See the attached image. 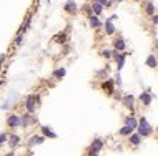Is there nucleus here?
Wrapping results in <instances>:
<instances>
[{"label":"nucleus","mask_w":158,"mask_h":156,"mask_svg":"<svg viewBox=\"0 0 158 156\" xmlns=\"http://www.w3.org/2000/svg\"><path fill=\"white\" fill-rule=\"evenodd\" d=\"M138 133H140V136H150L151 135V126L148 125L146 118H140V123H138Z\"/></svg>","instance_id":"obj_1"},{"label":"nucleus","mask_w":158,"mask_h":156,"mask_svg":"<svg viewBox=\"0 0 158 156\" xmlns=\"http://www.w3.org/2000/svg\"><path fill=\"white\" fill-rule=\"evenodd\" d=\"M35 101H37V97H35V95H29V97H27V100H25V108H27V111H29V113H33V111H35Z\"/></svg>","instance_id":"obj_2"},{"label":"nucleus","mask_w":158,"mask_h":156,"mask_svg":"<svg viewBox=\"0 0 158 156\" xmlns=\"http://www.w3.org/2000/svg\"><path fill=\"white\" fill-rule=\"evenodd\" d=\"M102 149H103V141H102L100 138L93 139V141H91V144H90V151L91 153H100Z\"/></svg>","instance_id":"obj_3"},{"label":"nucleus","mask_w":158,"mask_h":156,"mask_svg":"<svg viewBox=\"0 0 158 156\" xmlns=\"http://www.w3.org/2000/svg\"><path fill=\"white\" fill-rule=\"evenodd\" d=\"M7 123H8V126L17 128V126H20L22 125V118L20 116H17V115H10V116L7 118Z\"/></svg>","instance_id":"obj_4"},{"label":"nucleus","mask_w":158,"mask_h":156,"mask_svg":"<svg viewBox=\"0 0 158 156\" xmlns=\"http://www.w3.org/2000/svg\"><path fill=\"white\" fill-rule=\"evenodd\" d=\"M63 9H65V12H68V13L75 12V10H77V2H75V0H68V2L63 5Z\"/></svg>","instance_id":"obj_5"},{"label":"nucleus","mask_w":158,"mask_h":156,"mask_svg":"<svg viewBox=\"0 0 158 156\" xmlns=\"http://www.w3.org/2000/svg\"><path fill=\"white\" fill-rule=\"evenodd\" d=\"M113 57H115V60L118 62V70H121V68H123V63H125V55L116 53V50H115L113 52Z\"/></svg>","instance_id":"obj_6"},{"label":"nucleus","mask_w":158,"mask_h":156,"mask_svg":"<svg viewBox=\"0 0 158 156\" xmlns=\"http://www.w3.org/2000/svg\"><path fill=\"white\" fill-rule=\"evenodd\" d=\"M42 133L45 136H50V138H57V133H53V130L48 126H42Z\"/></svg>","instance_id":"obj_7"},{"label":"nucleus","mask_w":158,"mask_h":156,"mask_svg":"<svg viewBox=\"0 0 158 156\" xmlns=\"http://www.w3.org/2000/svg\"><path fill=\"white\" fill-rule=\"evenodd\" d=\"M140 100H141V103H145V105H150V103H151V95H150L148 91L141 93V95H140Z\"/></svg>","instance_id":"obj_8"},{"label":"nucleus","mask_w":158,"mask_h":156,"mask_svg":"<svg viewBox=\"0 0 158 156\" xmlns=\"http://www.w3.org/2000/svg\"><path fill=\"white\" fill-rule=\"evenodd\" d=\"M18 141H20V136H18V135H10L8 143H10V146H12V148L18 146Z\"/></svg>","instance_id":"obj_9"},{"label":"nucleus","mask_w":158,"mask_h":156,"mask_svg":"<svg viewBox=\"0 0 158 156\" xmlns=\"http://www.w3.org/2000/svg\"><path fill=\"white\" fill-rule=\"evenodd\" d=\"M105 30H107L108 35H113V33H115V27H113L112 20H108L107 23H105Z\"/></svg>","instance_id":"obj_10"},{"label":"nucleus","mask_w":158,"mask_h":156,"mask_svg":"<svg viewBox=\"0 0 158 156\" xmlns=\"http://www.w3.org/2000/svg\"><path fill=\"white\" fill-rule=\"evenodd\" d=\"M130 143L138 146L140 144V133H135V135H130Z\"/></svg>","instance_id":"obj_11"},{"label":"nucleus","mask_w":158,"mask_h":156,"mask_svg":"<svg viewBox=\"0 0 158 156\" xmlns=\"http://www.w3.org/2000/svg\"><path fill=\"white\" fill-rule=\"evenodd\" d=\"M125 125H128L130 128H133V130H135V128L138 126V123H137V120L133 118V116H128V118H127V121H125Z\"/></svg>","instance_id":"obj_12"},{"label":"nucleus","mask_w":158,"mask_h":156,"mask_svg":"<svg viewBox=\"0 0 158 156\" xmlns=\"http://www.w3.org/2000/svg\"><path fill=\"white\" fill-rule=\"evenodd\" d=\"M123 105L127 106V108H132L133 106V97L132 95H127V97L123 98Z\"/></svg>","instance_id":"obj_13"},{"label":"nucleus","mask_w":158,"mask_h":156,"mask_svg":"<svg viewBox=\"0 0 158 156\" xmlns=\"http://www.w3.org/2000/svg\"><path fill=\"white\" fill-rule=\"evenodd\" d=\"M132 131H133V128H130V126H128V125H125V126H123V128H121V130H120V131H118V133H120V135H121V136H128V135H130V133H132Z\"/></svg>","instance_id":"obj_14"},{"label":"nucleus","mask_w":158,"mask_h":156,"mask_svg":"<svg viewBox=\"0 0 158 156\" xmlns=\"http://www.w3.org/2000/svg\"><path fill=\"white\" fill-rule=\"evenodd\" d=\"M146 65H148L150 68H155L157 67V58H155L153 55H150L148 58H146Z\"/></svg>","instance_id":"obj_15"},{"label":"nucleus","mask_w":158,"mask_h":156,"mask_svg":"<svg viewBox=\"0 0 158 156\" xmlns=\"http://www.w3.org/2000/svg\"><path fill=\"white\" fill-rule=\"evenodd\" d=\"M102 7H103V5H100L98 2H95V4H93V7H91V10H93V13H95V15H100V13H102Z\"/></svg>","instance_id":"obj_16"},{"label":"nucleus","mask_w":158,"mask_h":156,"mask_svg":"<svg viewBox=\"0 0 158 156\" xmlns=\"http://www.w3.org/2000/svg\"><path fill=\"white\" fill-rule=\"evenodd\" d=\"M35 121H37V120H32V116H29V115H27V116H22V125H23V126H27L30 123H35Z\"/></svg>","instance_id":"obj_17"},{"label":"nucleus","mask_w":158,"mask_h":156,"mask_svg":"<svg viewBox=\"0 0 158 156\" xmlns=\"http://www.w3.org/2000/svg\"><path fill=\"white\" fill-rule=\"evenodd\" d=\"M43 143V136H32V139H30V144H40Z\"/></svg>","instance_id":"obj_18"},{"label":"nucleus","mask_w":158,"mask_h":156,"mask_svg":"<svg viewBox=\"0 0 158 156\" xmlns=\"http://www.w3.org/2000/svg\"><path fill=\"white\" fill-rule=\"evenodd\" d=\"M65 68H58V70H57V72H55L53 73V76H55V78H63V76H65Z\"/></svg>","instance_id":"obj_19"},{"label":"nucleus","mask_w":158,"mask_h":156,"mask_svg":"<svg viewBox=\"0 0 158 156\" xmlns=\"http://www.w3.org/2000/svg\"><path fill=\"white\" fill-rule=\"evenodd\" d=\"M123 48H125V40H121V38L116 40L115 42V50H123Z\"/></svg>","instance_id":"obj_20"},{"label":"nucleus","mask_w":158,"mask_h":156,"mask_svg":"<svg viewBox=\"0 0 158 156\" xmlns=\"http://www.w3.org/2000/svg\"><path fill=\"white\" fill-rule=\"evenodd\" d=\"M90 25L93 27V28H98V27H100V20L97 17H90Z\"/></svg>","instance_id":"obj_21"},{"label":"nucleus","mask_w":158,"mask_h":156,"mask_svg":"<svg viewBox=\"0 0 158 156\" xmlns=\"http://www.w3.org/2000/svg\"><path fill=\"white\" fill-rule=\"evenodd\" d=\"M146 13H148V15H153V5L150 4V2L146 4Z\"/></svg>","instance_id":"obj_22"},{"label":"nucleus","mask_w":158,"mask_h":156,"mask_svg":"<svg viewBox=\"0 0 158 156\" xmlns=\"http://www.w3.org/2000/svg\"><path fill=\"white\" fill-rule=\"evenodd\" d=\"M103 88H107L108 91H112V81H105V83H103Z\"/></svg>","instance_id":"obj_23"},{"label":"nucleus","mask_w":158,"mask_h":156,"mask_svg":"<svg viewBox=\"0 0 158 156\" xmlns=\"http://www.w3.org/2000/svg\"><path fill=\"white\" fill-rule=\"evenodd\" d=\"M97 2H98L100 5H103V7H105V5H108V4H110L108 0H97Z\"/></svg>","instance_id":"obj_24"},{"label":"nucleus","mask_w":158,"mask_h":156,"mask_svg":"<svg viewBox=\"0 0 158 156\" xmlns=\"http://www.w3.org/2000/svg\"><path fill=\"white\" fill-rule=\"evenodd\" d=\"M5 139H7V135H5V133H2V135H0V143H4Z\"/></svg>","instance_id":"obj_25"},{"label":"nucleus","mask_w":158,"mask_h":156,"mask_svg":"<svg viewBox=\"0 0 158 156\" xmlns=\"http://www.w3.org/2000/svg\"><path fill=\"white\" fill-rule=\"evenodd\" d=\"M110 55H112V52H108V50H103V57H107V58H108V57H110Z\"/></svg>","instance_id":"obj_26"},{"label":"nucleus","mask_w":158,"mask_h":156,"mask_svg":"<svg viewBox=\"0 0 158 156\" xmlns=\"http://www.w3.org/2000/svg\"><path fill=\"white\" fill-rule=\"evenodd\" d=\"M115 83H116V85H120V75H116V76H115Z\"/></svg>","instance_id":"obj_27"},{"label":"nucleus","mask_w":158,"mask_h":156,"mask_svg":"<svg viewBox=\"0 0 158 156\" xmlns=\"http://www.w3.org/2000/svg\"><path fill=\"white\" fill-rule=\"evenodd\" d=\"M153 23H158V15H153Z\"/></svg>","instance_id":"obj_28"},{"label":"nucleus","mask_w":158,"mask_h":156,"mask_svg":"<svg viewBox=\"0 0 158 156\" xmlns=\"http://www.w3.org/2000/svg\"><path fill=\"white\" fill-rule=\"evenodd\" d=\"M4 58H5V55H0V65H2V62H4Z\"/></svg>","instance_id":"obj_29"},{"label":"nucleus","mask_w":158,"mask_h":156,"mask_svg":"<svg viewBox=\"0 0 158 156\" xmlns=\"http://www.w3.org/2000/svg\"><path fill=\"white\" fill-rule=\"evenodd\" d=\"M91 153V151H90ZM91 156H98V153H91Z\"/></svg>","instance_id":"obj_30"},{"label":"nucleus","mask_w":158,"mask_h":156,"mask_svg":"<svg viewBox=\"0 0 158 156\" xmlns=\"http://www.w3.org/2000/svg\"><path fill=\"white\" fill-rule=\"evenodd\" d=\"M115 2H121V0H115Z\"/></svg>","instance_id":"obj_31"},{"label":"nucleus","mask_w":158,"mask_h":156,"mask_svg":"<svg viewBox=\"0 0 158 156\" xmlns=\"http://www.w3.org/2000/svg\"><path fill=\"white\" fill-rule=\"evenodd\" d=\"M7 156H13V155H7Z\"/></svg>","instance_id":"obj_32"},{"label":"nucleus","mask_w":158,"mask_h":156,"mask_svg":"<svg viewBox=\"0 0 158 156\" xmlns=\"http://www.w3.org/2000/svg\"><path fill=\"white\" fill-rule=\"evenodd\" d=\"M0 144H2V143H0Z\"/></svg>","instance_id":"obj_33"}]
</instances>
